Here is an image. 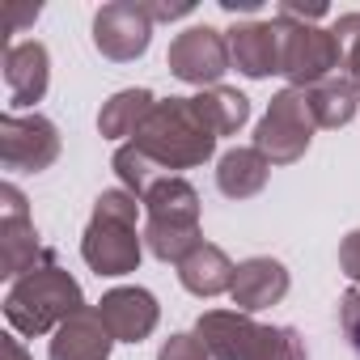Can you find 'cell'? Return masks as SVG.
<instances>
[{
  "mask_svg": "<svg viewBox=\"0 0 360 360\" xmlns=\"http://www.w3.org/2000/svg\"><path fill=\"white\" fill-rule=\"evenodd\" d=\"M165 68L183 81V85H221V77L233 68L229 60V39L217 26H187L183 34H174L165 51Z\"/></svg>",
  "mask_w": 360,
  "mask_h": 360,
  "instance_id": "30bf717a",
  "label": "cell"
},
{
  "mask_svg": "<svg viewBox=\"0 0 360 360\" xmlns=\"http://www.w3.org/2000/svg\"><path fill=\"white\" fill-rule=\"evenodd\" d=\"M339 271L360 288V229H352V233L339 242Z\"/></svg>",
  "mask_w": 360,
  "mask_h": 360,
  "instance_id": "484cf974",
  "label": "cell"
},
{
  "mask_svg": "<svg viewBox=\"0 0 360 360\" xmlns=\"http://www.w3.org/2000/svg\"><path fill=\"white\" fill-rule=\"evenodd\" d=\"M284 68L280 77H288V89H314L330 77H339V39L322 26H305V22H284Z\"/></svg>",
  "mask_w": 360,
  "mask_h": 360,
  "instance_id": "ba28073f",
  "label": "cell"
},
{
  "mask_svg": "<svg viewBox=\"0 0 360 360\" xmlns=\"http://www.w3.org/2000/svg\"><path fill=\"white\" fill-rule=\"evenodd\" d=\"M221 9H225V13H255L259 0H221Z\"/></svg>",
  "mask_w": 360,
  "mask_h": 360,
  "instance_id": "f546056e",
  "label": "cell"
},
{
  "mask_svg": "<svg viewBox=\"0 0 360 360\" xmlns=\"http://www.w3.org/2000/svg\"><path fill=\"white\" fill-rule=\"evenodd\" d=\"M144 246L161 263H183L204 238H200V191L187 178H165L144 200Z\"/></svg>",
  "mask_w": 360,
  "mask_h": 360,
  "instance_id": "5b68a950",
  "label": "cell"
},
{
  "mask_svg": "<svg viewBox=\"0 0 360 360\" xmlns=\"http://www.w3.org/2000/svg\"><path fill=\"white\" fill-rule=\"evenodd\" d=\"M5 360H30V352L22 347L18 335H5Z\"/></svg>",
  "mask_w": 360,
  "mask_h": 360,
  "instance_id": "f1b7e54d",
  "label": "cell"
},
{
  "mask_svg": "<svg viewBox=\"0 0 360 360\" xmlns=\"http://www.w3.org/2000/svg\"><path fill=\"white\" fill-rule=\"evenodd\" d=\"M217 140L221 136L204 119L195 98H161L131 144L140 153H148L165 174L183 178V169H195V165H204L217 153Z\"/></svg>",
  "mask_w": 360,
  "mask_h": 360,
  "instance_id": "6da1fadb",
  "label": "cell"
},
{
  "mask_svg": "<svg viewBox=\"0 0 360 360\" xmlns=\"http://www.w3.org/2000/svg\"><path fill=\"white\" fill-rule=\"evenodd\" d=\"M330 34L339 39V68L360 89V13H339Z\"/></svg>",
  "mask_w": 360,
  "mask_h": 360,
  "instance_id": "603a6c76",
  "label": "cell"
},
{
  "mask_svg": "<svg viewBox=\"0 0 360 360\" xmlns=\"http://www.w3.org/2000/svg\"><path fill=\"white\" fill-rule=\"evenodd\" d=\"M157 360H212V356H208V347L200 343V335L178 330V335H169V339L157 347Z\"/></svg>",
  "mask_w": 360,
  "mask_h": 360,
  "instance_id": "cb8c5ba5",
  "label": "cell"
},
{
  "mask_svg": "<svg viewBox=\"0 0 360 360\" xmlns=\"http://www.w3.org/2000/svg\"><path fill=\"white\" fill-rule=\"evenodd\" d=\"M110 165H115V174H119V183H123V191H131L136 200H144L153 187H161L165 178H178V174H165L148 153H140L131 140L127 144H119L115 148V157H110Z\"/></svg>",
  "mask_w": 360,
  "mask_h": 360,
  "instance_id": "44dd1931",
  "label": "cell"
},
{
  "mask_svg": "<svg viewBox=\"0 0 360 360\" xmlns=\"http://www.w3.org/2000/svg\"><path fill=\"white\" fill-rule=\"evenodd\" d=\"M148 43H153V18L144 0H110L94 13V47L106 60L131 64L148 51Z\"/></svg>",
  "mask_w": 360,
  "mask_h": 360,
  "instance_id": "8fae6325",
  "label": "cell"
},
{
  "mask_svg": "<svg viewBox=\"0 0 360 360\" xmlns=\"http://www.w3.org/2000/svg\"><path fill=\"white\" fill-rule=\"evenodd\" d=\"M85 309V292L72 280V271H64L56 263V255L47 263H39L34 271H26L22 280L9 284L5 292V318L13 326V335H56L72 314Z\"/></svg>",
  "mask_w": 360,
  "mask_h": 360,
  "instance_id": "3957f363",
  "label": "cell"
},
{
  "mask_svg": "<svg viewBox=\"0 0 360 360\" xmlns=\"http://www.w3.org/2000/svg\"><path fill=\"white\" fill-rule=\"evenodd\" d=\"M34 18H39V5H30V9H13V13H9V34H22V26L34 22Z\"/></svg>",
  "mask_w": 360,
  "mask_h": 360,
  "instance_id": "83f0119b",
  "label": "cell"
},
{
  "mask_svg": "<svg viewBox=\"0 0 360 360\" xmlns=\"http://www.w3.org/2000/svg\"><path fill=\"white\" fill-rule=\"evenodd\" d=\"M305 102H309V115L318 127H347L356 119V106H360V89L347 81V77H330L314 89H301Z\"/></svg>",
  "mask_w": 360,
  "mask_h": 360,
  "instance_id": "ffe728a7",
  "label": "cell"
},
{
  "mask_svg": "<svg viewBox=\"0 0 360 360\" xmlns=\"http://www.w3.org/2000/svg\"><path fill=\"white\" fill-rule=\"evenodd\" d=\"M60 127L47 115H5L0 119V165L9 174H43L60 161Z\"/></svg>",
  "mask_w": 360,
  "mask_h": 360,
  "instance_id": "52a82bcc",
  "label": "cell"
},
{
  "mask_svg": "<svg viewBox=\"0 0 360 360\" xmlns=\"http://www.w3.org/2000/svg\"><path fill=\"white\" fill-rule=\"evenodd\" d=\"M98 318L106 322L115 343H144L161 322V305H157V297L148 288L127 284V288H110L98 301Z\"/></svg>",
  "mask_w": 360,
  "mask_h": 360,
  "instance_id": "4fadbf2b",
  "label": "cell"
},
{
  "mask_svg": "<svg viewBox=\"0 0 360 360\" xmlns=\"http://www.w3.org/2000/svg\"><path fill=\"white\" fill-rule=\"evenodd\" d=\"M51 85V56L39 39L30 43H9L5 47V94L13 110H26L47 98Z\"/></svg>",
  "mask_w": 360,
  "mask_h": 360,
  "instance_id": "5bb4252c",
  "label": "cell"
},
{
  "mask_svg": "<svg viewBox=\"0 0 360 360\" xmlns=\"http://www.w3.org/2000/svg\"><path fill=\"white\" fill-rule=\"evenodd\" d=\"M144 9H148L153 26H157V22H174V18H187V13H195V5H191V0H183V5H148V0H144Z\"/></svg>",
  "mask_w": 360,
  "mask_h": 360,
  "instance_id": "4316f807",
  "label": "cell"
},
{
  "mask_svg": "<svg viewBox=\"0 0 360 360\" xmlns=\"http://www.w3.org/2000/svg\"><path fill=\"white\" fill-rule=\"evenodd\" d=\"M200 343L212 360H309L301 330L263 326L242 309H208L195 322Z\"/></svg>",
  "mask_w": 360,
  "mask_h": 360,
  "instance_id": "277c9868",
  "label": "cell"
},
{
  "mask_svg": "<svg viewBox=\"0 0 360 360\" xmlns=\"http://www.w3.org/2000/svg\"><path fill=\"white\" fill-rule=\"evenodd\" d=\"M271 178V161L250 144V148H229L217 161V191L225 200H255Z\"/></svg>",
  "mask_w": 360,
  "mask_h": 360,
  "instance_id": "ac0fdd59",
  "label": "cell"
},
{
  "mask_svg": "<svg viewBox=\"0 0 360 360\" xmlns=\"http://www.w3.org/2000/svg\"><path fill=\"white\" fill-rule=\"evenodd\" d=\"M195 102H200L204 119L217 127V136H233V131L250 119V98H246V94H238V89H229V85L200 89V94H195Z\"/></svg>",
  "mask_w": 360,
  "mask_h": 360,
  "instance_id": "7402d4cb",
  "label": "cell"
},
{
  "mask_svg": "<svg viewBox=\"0 0 360 360\" xmlns=\"http://www.w3.org/2000/svg\"><path fill=\"white\" fill-rule=\"evenodd\" d=\"M51 255L56 250L39 242V229L30 221L26 195L13 183H5V187H0V276L13 284L26 271H34L39 263H47Z\"/></svg>",
  "mask_w": 360,
  "mask_h": 360,
  "instance_id": "9c48e42d",
  "label": "cell"
},
{
  "mask_svg": "<svg viewBox=\"0 0 360 360\" xmlns=\"http://www.w3.org/2000/svg\"><path fill=\"white\" fill-rule=\"evenodd\" d=\"M110 347H115V335L98 318V305H85L51 335L47 356L51 360H110Z\"/></svg>",
  "mask_w": 360,
  "mask_h": 360,
  "instance_id": "2e32d148",
  "label": "cell"
},
{
  "mask_svg": "<svg viewBox=\"0 0 360 360\" xmlns=\"http://www.w3.org/2000/svg\"><path fill=\"white\" fill-rule=\"evenodd\" d=\"M153 106H157V98L148 94V89H119L115 98H106L102 102V110H98V131H102V140H136V131L144 127V119L153 115Z\"/></svg>",
  "mask_w": 360,
  "mask_h": 360,
  "instance_id": "d6986e66",
  "label": "cell"
},
{
  "mask_svg": "<svg viewBox=\"0 0 360 360\" xmlns=\"http://www.w3.org/2000/svg\"><path fill=\"white\" fill-rule=\"evenodd\" d=\"M339 326H343V335L352 339V347L360 352V288H356V284L339 297Z\"/></svg>",
  "mask_w": 360,
  "mask_h": 360,
  "instance_id": "d4e9b609",
  "label": "cell"
},
{
  "mask_svg": "<svg viewBox=\"0 0 360 360\" xmlns=\"http://www.w3.org/2000/svg\"><path fill=\"white\" fill-rule=\"evenodd\" d=\"M229 39V60L242 77L263 81L284 68V26L280 22H238L225 30Z\"/></svg>",
  "mask_w": 360,
  "mask_h": 360,
  "instance_id": "7c38bea8",
  "label": "cell"
},
{
  "mask_svg": "<svg viewBox=\"0 0 360 360\" xmlns=\"http://www.w3.org/2000/svg\"><path fill=\"white\" fill-rule=\"evenodd\" d=\"M140 208L144 204L123 187H110L94 200V217L81 233V259L89 263V271L119 280L140 267L144 259V233H136Z\"/></svg>",
  "mask_w": 360,
  "mask_h": 360,
  "instance_id": "7a4b0ae2",
  "label": "cell"
},
{
  "mask_svg": "<svg viewBox=\"0 0 360 360\" xmlns=\"http://www.w3.org/2000/svg\"><path fill=\"white\" fill-rule=\"evenodd\" d=\"M318 123L309 115V102L301 89H280L267 102V115L255 127V148L271 161V165H292L305 157L309 140H314Z\"/></svg>",
  "mask_w": 360,
  "mask_h": 360,
  "instance_id": "8992f818",
  "label": "cell"
},
{
  "mask_svg": "<svg viewBox=\"0 0 360 360\" xmlns=\"http://www.w3.org/2000/svg\"><path fill=\"white\" fill-rule=\"evenodd\" d=\"M288 284H292V280H288V267H284L280 259L255 255V259L238 263V276H233L229 297H233V305H238L242 314H259V309L280 305V301L288 297Z\"/></svg>",
  "mask_w": 360,
  "mask_h": 360,
  "instance_id": "9a60e30c",
  "label": "cell"
},
{
  "mask_svg": "<svg viewBox=\"0 0 360 360\" xmlns=\"http://www.w3.org/2000/svg\"><path fill=\"white\" fill-rule=\"evenodd\" d=\"M233 276H238V263L212 242H200L178 263V280H183V288L191 297H221V292L233 288Z\"/></svg>",
  "mask_w": 360,
  "mask_h": 360,
  "instance_id": "e0dca14e",
  "label": "cell"
}]
</instances>
